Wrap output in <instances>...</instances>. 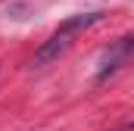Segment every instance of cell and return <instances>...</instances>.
Instances as JSON below:
<instances>
[{
    "label": "cell",
    "instance_id": "1",
    "mask_svg": "<svg viewBox=\"0 0 134 131\" xmlns=\"http://www.w3.org/2000/svg\"><path fill=\"white\" fill-rule=\"evenodd\" d=\"M100 19H103V13H81V16L66 19L56 31L37 47V53H34V66H47V63H53V59H59V56L69 50V44L75 41V34L84 31V28H91V25L100 22Z\"/></svg>",
    "mask_w": 134,
    "mask_h": 131
},
{
    "label": "cell",
    "instance_id": "3",
    "mask_svg": "<svg viewBox=\"0 0 134 131\" xmlns=\"http://www.w3.org/2000/svg\"><path fill=\"white\" fill-rule=\"evenodd\" d=\"M115 131H134V122H128V125H122V128H115Z\"/></svg>",
    "mask_w": 134,
    "mask_h": 131
},
{
    "label": "cell",
    "instance_id": "2",
    "mask_svg": "<svg viewBox=\"0 0 134 131\" xmlns=\"http://www.w3.org/2000/svg\"><path fill=\"white\" fill-rule=\"evenodd\" d=\"M134 59V37H122V41H115L106 53H103V63H100V81H106L112 72H119L122 66H128Z\"/></svg>",
    "mask_w": 134,
    "mask_h": 131
}]
</instances>
